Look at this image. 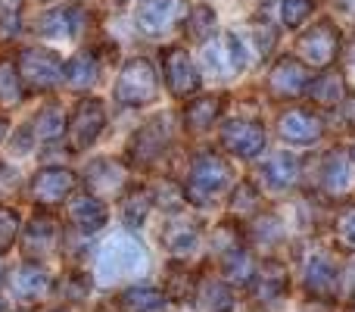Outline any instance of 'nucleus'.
I'll return each mask as SVG.
<instances>
[{
  "label": "nucleus",
  "instance_id": "f257e3e1",
  "mask_svg": "<svg viewBox=\"0 0 355 312\" xmlns=\"http://www.w3.org/2000/svg\"><path fill=\"white\" fill-rule=\"evenodd\" d=\"M150 269V256L144 250V244L131 234H116L100 247L97 256V281L106 288H119V284H128L135 278L147 275Z\"/></svg>",
  "mask_w": 355,
  "mask_h": 312
},
{
  "label": "nucleus",
  "instance_id": "f03ea898",
  "mask_svg": "<svg viewBox=\"0 0 355 312\" xmlns=\"http://www.w3.org/2000/svg\"><path fill=\"white\" fill-rule=\"evenodd\" d=\"M234 181L231 165L215 154H200L196 163L190 165L187 184H184V197H187L193 206H209V203L221 200L227 194Z\"/></svg>",
  "mask_w": 355,
  "mask_h": 312
},
{
  "label": "nucleus",
  "instance_id": "7ed1b4c3",
  "mask_svg": "<svg viewBox=\"0 0 355 312\" xmlns=\"http://www.w3.org/2000/svg\"><path fill=\"white\" fill-rule=\"evenodd\" d=\"M159 97V79H156V69L150 60L137 56L128 60L119 72L116 81V100L122 106H147Z\"/></svg>",
  "mask_w": 355,
  "mask_h": 312
},
{
  "label": "nucleus",
  "instance_id": "20e7f679",
  "mask_svg": "<svg viewBox=\"0 0 355 312\" xmlns=\"http://www.w3.org/2000/svg\"><path fill=\"white\" fill-rule=\"evenodd\" d=\"M16 69L19 79H22V88H28V91H53V88L62 85V60L53 50L44 47L22 50Z\"/></svg>",
  "mask_w": 355,
  "mask_h": 312
},
{
  "label": "nucleus",
  "instance_id": "39448f33",
  "mask_svg": "<svg viewBox=\"0 0 355 312\" xmlns=\"http://www.w3.org/2000/svg\"><path fill=\"white\" fill-rule=\"evenodd\" d=\"M296 50H300V56H302V63H306V66L327 69L334 63V56H337V50H340V31H337V25H334V22L312 25V28H309L306 35L300 38Z\"/></svg>",
  "mask_w": 355,
  "mask_h": 312
},
{
  "label": "nucleus",
  "instance_id": "423d86ee",
  "mask_svg": "<svg viewBox=\"0 0 355 312\" xmlns=\"http://www.w3.org/2000/svg\"><path fill=\"white\" fill-rule=\"evenodd\" d=\"M106 129V113L100 100H85L75 106L72 119L66 125V138L72 150H87L100 138V131Z\"/></svg>",
  "mask_w": 355,
  "mask_h": 312
},
{
  "label": "nucleus",
  "instance_id": "0eeeda50",
  "mask_svg": "<svg viewBox=\"0 0 355 312\" xmlns=\"http://www.w3.org/2000/svg\"><path fill=\"white\" fill-rule=\"evenodd\" d=\"M202 56H206V63H209V72L221 75V79H234V75H240L246 66V50H243V44H240L237 31L212 38V41L202 47Z\"/></svg>",
  "mask_w": 355,
  "mask_h": 312
},
{
  "label": "nucleus",
  "instance_id": "6e6552de",
  "mask_svg": "<svg viewBox=\"0 0 355 312\" xmlns=\"http://www.w3.org/2000/svg\"><path fill=\"white\" fill-rule=\"evenodd\" d=\"M162 79H166L168 91L175 97H190L200 88V72H196L193 60L187 56V50L181 47H168L162 54Z\"/></svg>",
  "mask_w": 355,
  "mask_h": 312
},
{
  "label": "nucleus",
  "instance_id": "1a4fd4ad",
  "mask_svg": "<svg viewBox=\"0 0 355 312\" xmlns=\"http://www.w3.org/2000/svg\"><path fill=\"white\" fill-rule=\"evenodd\" d=\"M221 147L240 159H256L265 150V129L250 119H234L221 131Z\"/></svg>",
  "mask_w": 355,
  "mask_h": 312
},
{
  "label": "nucleus",
  "instance_id": "9d476101",
  "mask_svg": "<svg viewBox=\"0 0 355 312\" xmlns=\"http://www.w3.org/2000/svg\"><path fill=\"white\" fill-rule=\"evenodd\" d=\"M168 141H172V125H168V119H153V122H147L135 135L128 154L137 165H153L156 159L166 154Z\"/></svg>",
  "mask_w": 355,
  "mask_h": 312
},
{
  "label": "nucleus",
  "instance_id": "9b49d317",
  "mask_svg": "<svg viewBox=\"0 0 355 312\" xmlns=\"http://www.w3.org/2000/svg\"><path fill=\"white\" fill-rule=\"evenodd\" d=\"M187 13V0H141L137 3V25L147 35L168 31Z\"/></svg>",
  "mask_w": 355,
  "mask_h": 312
},
{
  "label": "nucleus",
  "instance_id": "f8f14e48",
  "mask_svg": "<svg viewBox=\"0 0 355 312\" xmlns=\"http://www.w3.org/2000/svg\"><path fill=\"white\" fill-rule=\"evenodd\" d=\"M309 85V72L302 63L296 60H281L271 66L268 72V94L277 100H296Z\"/></svg>",
  "mask_w": 355,
  "mask_h": 312
},
{
  "label": "nucleus",
  "instance_id": "ddd939ff",
  "mask_svg": "<svg viewBox=\"0 0 355 312\" xmlns=\"http://www.w3.org/2000/svg\"><path fill=\"white\" fill-rule=\"evenodd\" d=\"M75 188V175L69 169H41L31 181V197L41 206H60Z\"/></svg>",
  "mask_w": 355,
  "mask_h": 312
},
{
  "label": "nucleus",
  "instance_id": "4468645a",
  "mask_svg": "<svg viewBox=\"0 0 355 312\" xmlns=\"http://www.w3.org/2000/svg\"><path fill=\"white\" fill-rule=\"evenodd\" d=\"M277 129H281V138L287 144L309 147V144H315L321 138L324 125H321V119L315 116V113H309V110H290V113H284L281 116Z\"/></svg>",
  "mask_w": 355,
  "mask_h": 312
},
{
  "label": "nucleus",
  "instance_id": "2eb2a0df",
  "mask_svg": "<svg viewBox=\"0 0 355 312\" xmlns=\"http://www.w3.org/2000/svg\"><path fill=\"white\" fill-rule=\"evenodd\" d=\"M60 244V228L50 215H35L25 228V238H22V253L28 259H44L47 253L56 250Z\"/></svg>",
  "mask_w": 355,
  "mask_h": 312
},
{
  "label": "nucleus",
  "instance_id": "dca6fc26",
  "mask_svg": "<svg viewBox=\"0 0 355 312\" xmlns=\"http://www.w3.org/2000/svg\"><path fill=\"white\" fill-rule=\"evenodd\" d=\"M252 300L259 306H271L287 294V269L281 263H265L262 269L252 275Z\"/></svg>",
  "mask_w": 355,
  "mask_h": 312
},
{
  "label": "nucleus",
  "instance_id": "f3484780",
  "mask_svg": "<svg viewBox=\"0 0 355 312\" xmlns=\"http://www.w3.org/2000/svg\"><path fill=\"white\" fill-rule=\"evenodd\" d=\"M337 281H340L337 265L331 263L327 253H315V256H309V263H306V288H309V294L324 300V297L337 294Z\"/></svg>",
  "mask_w": 355,
  "mask_h": 312
},
{
  "label": "nucleus",
  "instance_id": "a211bd4d",
  "mask_svg": "<svg viewBox=\"0 0 355 312\" xmlns=\"http://www.w3.org/2000/svg\"><path fill=\"white\" fill-rule=\"evenodd\" d=\"M66 213H69V222L78 225L81 231H97L106 222V206L94 194H75L72 200H69Z\"/></svg>",
  "mask_w": 355,
  "mask_h": 312
},
{
  "label": "nucleus",
  "instance_id": "6ab92c4d",
  "mask_svg": "<svg viewBox=\"0 0 355 312\" xmlns=\"http://www.w3.org/2000/svg\"><path fill=\"white\" fill-rule=\"evenodd\" d=\"M349 159H346L343 150H334V154L324 156V165H321V178H318V188L324 194L337 197V194H346L349 190Z\"/></svg>",
  "mask_w": 355,
  "mask_h": 312
},
{
  "label": "nucleus",
  "instance_id": "aec40b11",
  "mask_svg": "<svg viewBox=\"0 0 355 312\" xmlns=\"http://www.w3.org/2000/svg\"><path fill=\"white\" fill-rule=\"evenodd\" d=\"M234 306V294L225 281L218 278H202L196 284V297H193V309L196 312H231Z\"/></svg>",
  "mask_w": 355,
  "mask_h": 312
},
{
  "label": "nucleus",
  "instance_id": "412c9836",
  "mask_svg": "<svg viewBox=\"0 0 355 312\" xmlns=\"http://www.w3.org/2000/svg\"><path fill=\"white\" fill-rule=\"evenodd\" d=\"M50 288V275L47 269H37V265H22V269L12 275V294L22 303H35L47 294Z\"/></svg>",
  "mask_w": 355,
  "mask_h": 312
},
{
  "label": "nucleus",
  "instance_id": "4be33fe9",
  "mask_svg": "<svg viewBox=\"0 0 355 312\" xmlns=\"http://www.w3.org/2000/svg\"><path fill=\"white\" fill-rule=\"evenodd\" d=\"M85 178H87V188L97 190V194H116V190L128 181V172L119 163H112V159H97V163L87 169Z\"/></svg>",
  "mask_w": 355,
  "mask_h": 312
},
{
  "label": "nucleus",
  "instance_id": "5701e85b",
  "mask_svg": "<svg viewBox=\"0 0 355 312\" xmlns=\"http://www.w3.org/2000/svg\"><path fill=\"white\" fill-rule=\"evenodd\" d=\"M62 79H66L69 91H87V88L97 85L100 79V66L91 54H78L62 66Z\"/></svg>",
  "mask_w": 355,
  "mask_h": 312
},
{
  "label": "nucleus",
  "instance_id": "b1692460",
  "mask_svg": "<svg viewBox=\"0 0 355 312\" xmlns=\"http://www.w3.org/2000/svg\"><path fill=\"white\" fill-rule=\"evenodd\" d=\"M37 31L44 38H78L81 13L78 10H50L37 19Z\"/></svg>",
  "mask_w": 355,
  "mask_h": 312
},
{
  "label": "nucleus",
  "instance_id": "393cba45",
  "mask_svg": "<svg viewBox=\"0 0 355 312\" xmlns=\"http://www.w3.org/2000/svg\"><path fill=\"white\" fill-rule=\"evenodd\" d=\"M306 91L318 106H337L346 97V81L340 72H321L318 79L309 81Z\"/></svg>",
  "mask_w": 355,
  "mask_h": 312
},
{
  "label": "nucleus",
  "instance_id": "a878e982",
  "mask_svg": "<svg viewBox=\"0 0 355 312\" xmlns=\"http://www.w3.org/2000/svg\"><path fill=\"white\" fill-rule=\"evenodd\" d=\"M296 175H300V165H296V159L287 156V154L271 156L268 163L262 165V181L268 184L271 190H287V188H293Z\"/></svg>",
  "mask_w": 355,
  "mask_h": 312
},
{
  "label": "nucleus",
  "instance_id": "bb28decb",
  "mask_svg": "<svg viewBox=\"0 0 355 312\" xmlns=\"http://www.w3.org/2000/svg\"><path fill=\"white\" fill-rule=\"evenodd\" d=\"M196 225L187 219H172L166 228H162V244H166L168 253H175V256H184V253H190L196 247Z\"/></svg>",
  "mask_w": 355,
  "mask_h": 312
},
{
  "label": "nucleus",
  "instance_id": "cd10ccee",
  "mask_svg": "<svg viewBox=\"0 0 355 312\" xmlns=\"http://www.w3.org/2000/svg\"><path fill=\"white\" fill-rule=\"evenodd\" d=\"M218 113H221V97H196L184 110V125L190 131H206V129H212Z\"/></svg>",
  "mask_w": 355,
  "mask_h": 312
},
{
  "label": "nucleus",
  "instance_id": "c85d7f7f",
  "mask_svg": "<svg viewBox=\"0 0 355 312\" xmlns=\"http://www.w3.org/2000/svg\"><path fill=\"white\" fill-rule=\"evenodd\" d=\"M252 275H256L252 256L243 250V247L234 244L231 250L225 253V278H227V284H237V288H243V284L252 281Z\"/></svg>",
  "mask_w": 355,
  "mask_h": 312
},
{
  "label": "nucleus",
  "instance_id": "c756f323",
  "mask_svg": "<svg viewBox=\"0 0 355 312\" xmlns=\"http://www.w3.org/2000/svg\"><path fill=\"white\" fill-rule=\"evenodd\" d=\"M22 100V79L10 60H0V106H16Z\"/></svg>",
  "mask_w": 355,
  "mask_h": 312
},
{
  "label": "nucleus",
  "instance_id": "7c9ffc66",
  "mask_svg": "<svg viewBox=\"0 0 355 312\" xmlns=\"http://www.w3.org/2000/svg\"><path fill=\"white\" fill-rule=\"evenodd\" d=\"M231 213H234V219H252V215L262 213V200H259V194L250 188V184H237Z\"/></svg>",
  "mask_w": 355,
  "mask_h": 312
},
{
  "label": "nucleus",
  "instance_id": "2f4dec72",
  "mask_svg": "<svg viewBox=\"0 0 355 312\" xmlns=\"http://www.w3.org/2000/svg\"><path fill=\"white\" fill-rule=\"evenodd\" d=\"M150 206H153V200H150L147 190H131L122 200V219L128 222V225H141V222L147 219Z\"/></svg>",
  "mask_w": 355,
  "mask_h": 312
},
{
  "label": "nucleus",
  "instance_id": "473e14b6",
  "mask_svg": "<svg viewBox=\"0 0 355 312\" xmlns=\"http://www.w3.org/2000/svg\"><path fill=\"white\" fill-rule=\"evenodd\" d=\"M334 238H337L340 250L355 253V203L337 215V222H334Z\"/></svg>",
  "mask_w": 355,
  "mask_h": 312
},
{
  "label": "nucleus",
  "instance_id": "72a5a7b5",
  "mask_svg": "<svg viewBox=\"0 0 355 312\" xmlns=\"http://www.w3.org/2000/svg\"><path fill=\"white\" fill-rule=\"evenodd\" d=\"M184 28H187V35L193 38V41H206V38H212L215 13L206 10V6H196L193 13H187V22H184Z\"/></svg>",
  "mask_w": 355,
  "mask_h": 312
},
{
  "label": "nucleus",
  "instance_id": "f704fd0d",
  "mask_svg": "<svg viewBox=\"0 0 355 312\" xmlns=\"http://www.w3.org/2000/svg\"><path fill=\"white\" fill-rule=\"evenodd\" d=\"M159 300H162V290H156V288H128L122 294V309L125 312H144Z\"/></svg>",
  "mask_w": 355,
  "mask_h": 312
},
{
  "label": "nucleus",
  "instance_id": "c9c22d12",
  "mask_svg": "<svg viewBox=\"0 0 355 312\" xmlns=\"http://www.w3.org/2000/svg\"><path fill=\"white\" fill-rule=\"evenodd\" d=\"M35 129V135L41 138V141H53V138L62 135V129H66V119H62V113L56 110V106H50V110H44L41 116H37V122L31 125Z\"/></svg>",
  "mask_w": 355,
  "mask_h": 312
},
{
  "label": "nucleus",
  "instance_id": "e433bc0d",
  "mask_svg": "<svg viewBox=\"0 0 355 312\" xmlns=\"http://www.w3.org/2000/svg\"><path fill=\"white\" fill-rule=\"evenodd\" d=\"M312 13V0H281V22L287 28H300Z\"/></svg>",
  "mask_w": 355,
  "mask_h": 312
},
{
  "label": "nucleus",
  "instance_id": "4c0bfd02",
  "mask_svg": "<svg viewBox=\"0 0 355 312\" xmlns=\"http://www.w3.org/2000/svg\"><path fill=\"white\" fill-rule=\"evenodd\" d=\"M87 294H91V278H87V275L72 272V275L62 278V297H66L69 303H81Z\"/></svg>",
  "mask_w": 355,
  "mask_h": 312
},
{
  "label": "nucleus",
  "instance_id": "58836bf2",
  "mask_svg": "<svg viewBox=\"0 0 355 312\" xmlns=\"http://www.w3.org/2000/svg\"><path fill=\"white\" fill-rule=\"evenodd\" d=\"M16 231H19V215L16 209H0V253H6L16 240Z\"/></svg>",
  "mask_w": 355,
  "mask_h": 312
},
{
  "label": "nucleus",
  "instance_id": "ea45409f",
  "mask_svg": "<svg viewBox=\"0 0 355 312\" xmlns=\"http://www.w3.org/2000/svg\"><path fill=\"white\" fill-rule=\"evenodd\" d=\"M16 28H19V16L16 13H10V10H0V38H12L16 35Z\"/></svg>",
  "mask_w": 355,
  "mask_h": 312
},
{
  "label": "nucleus",
  "instance_id": "a19ab883",
  "mask_svg": "<svg viewBox=\"0 0 355 312\" xmlns=\"http://www.w3.org/2000/svg\"><path fill=\"white\" fill-rule=\"evenodd\" d=\"M337 288H343V297H346V300H355V263L343 272V281H337Z\"/></svg>",
  "mask_w": 355,
  "mask_h": 312
},
{
  "label": "nucleus",
  "instance_id": "79ce46f5",
  "mask_svg": "<svg viewBox=\"0 0 355 312\" xmlns=\"http://www.w3.org/2000/svg\"><path fill=\"white\" fill-rule=\"evenodd\" d=\"M343 119H346V122H349L352 129H355V97L346 100V106H343Z\"/></svg>",
  "mask_w": 355,
  "mask_h": 312
},
{
  "label": "nucleus",
  "instance_id": "37998d69",
  "mask_svg": "<svg viewBox=\"0 0 355 312\" xmlns=\"http://www.w3.org/2000/svg\"><path fill=\"white\" fill-rule=\"evenodd\" d=\"M337 3H340V10H343L346 16L355 19V0H337Z\"/></svg>",
  "mask_w": 355,
  "mask_h": 312
},
{
  "label": "nucleus",
  "instance_id": "c03bdc74",
  "mask_svg": "<svg viewBox=\"0 0 355 312\" xmlns=\"http://www.w3.org/2000/svg\"><path fill=\"white\" fill-rule=\"evenodd\" d=\"M144 312H175V309L168 306L166 300H159V303H153V306H150V309H144Z\"/></svg>",
  "mask_w": 355,
  "mask_h": 312
},
{
  "label": "nucleus",
  "instance_id": "a18cd8bd",
  "mask_svg": "<svg viewBox=\"0 0 355 312\" xmlns=\"http://www.w3.org/2000/svg\"><path fill=\"white\" fill-rule=\"evenodd\" d=\"M3 131H6V122H3V119H0V138H3Z\"/></svg>",
  "mask_w": 355,
  "mask_h": 312
},
{
  "label": "nucleus",
  "instance_id": "49530a36",
  "mask_svg": "<svg viewBox=\"0 0 355 312\" xmlns=\"http://www.w3.org/2000/svg\"><path fill=\"white\" fill-rule=\"evenodd\" d=\"M0 281H3V265H0Z\"/></svg>",
  "mask_w": 355,
  "mask_h": 312
},
{
  "label": "nucleus",
  "instance_id": "de8ad7c7",
  "mask_svg": "<svg viewBox=\"0 0 355 312\" xmlns=\"http://www.w3.org/2000/svg\"><path fill=\"white\" fill-rule=\"evenodd\" d=\"M352 159H355V150H352Z\"/></svg>",
  "mask_w": 355,
  "mask_h": 312
}]
</instances>
